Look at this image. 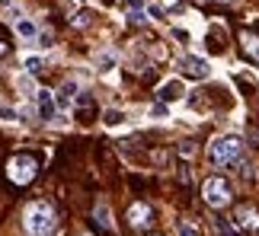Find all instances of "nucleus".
<instances>
[{
	"mask_svg": "<svg viewBox=\"0 0 259 236\" xmlns=\"http://www.w3.org/2000/svg\"><path fill=\"white\" fill-rule=\"evenodd\" d=\"M202 198L208 208H218V211H224L227 204L234 201V192H231V182L221 179V175H208V179L202 182Z\"/></svg>",
	"mask_w": 259,
	"mask_h": 236,
	"instance_id": "7ed1b4c3",
	"label": "nucleus"
},
{
	"mask_svg": "<svg viewBox=\"0 0 259 236\" xmlns=\"http://www.w3.org/2000/svg\"><path fill=\"white\" fill-rule=\"evenodd\" d=\"M240 48H243V54H246V57L259 61V38H256L253 32H243V35H240Z\"/></svg>",
	"mask_w": 259,
	"mask_h": 236,
	"instance_id": "9d476101",
	"label": "nucleus"
},
{
	"mask_svg": "<svg viewBox=\"0 0 259 236\" xmlns=\"http://www.w3.org/2000/svg\"><path fill=\"white\" fill-rule=\"evenodd\" d=\"M16 35H19V38H35L38 29H35L32 19H16Z\"/></svg>",
	"mask_w": 259,
	"mask_h": 236,
	"instance_id": "ddd939ff",
	"label": "nucleus"
},
{
	"mask_svg": "<svg viewBox=\"0 0 259 236\" xmlns=\"http://www.w3.org/2000/svg\"><path fill=\"white\" fill-rule=\"evenodd\" d=\"M183 93H186V86L183 80H166L160 90H157V96H160V102H179L183 99Z\"/></svg>",
	"mask_w": 259,
	"mask_h": 236,
	"instance_id": "0eeeda50",
	"label": "nucleus"
},
{
	"mask_svg": "<svg viewBox=\"0 0 259 236\" xmlns=\"http://www.w3.org/2000/svg\"><path fill=\"white\" fill-rule=\"evenodd\" d=\"M214 230H218V236H240V230L234 227L227 217H221V220H214Z\"/></svg>",
	"mask_w": 259,
	"mask_h": 236,
	"instance_id": "4468645a",
	"label": "nucleus"
},
{
	"mask_svg": "<svg viewBox=\"0 0 259 236\" xmlns=\"http://www.w3.org/2000/svg\"><path fill=\"white\" fill-rule=\"evenodd\" d=\"M151 217H154V211H151V204H144V201H135L132 208H128V223H132L135 230H147L151 227Z\"/></svg>",
	"mask_w": 259,
	"mask_h": 236,
	"instance_id": "423d86ee",
	"label": "nucleus"
},
{
	"mask_svg": "<svg viewBox=\"0 0 259 236\" xmlns=\"http://www.w3.org/2000/svg\"><path fill=\"white\" fill-rule=\"evenodd\" d=\"M74 96H77V83H74V80H67V83L61 86V93H58V99H55V105H64V109H67V102H71Z\"/></svg>",
	"mask_w": 259,
	"mask_h": 236,
	"instance_id": "f8f14e48",
	"label": "nucleus"
},
{
	"mask_svg": "<svg viewBox=\"0 0 259 236\" xmlns=\"http://www.w3.org/2000/svg\"><path fill=\"white\" fill-rule=\"evenodd\" d=\"M4 16L10 19V23H16V19H23V13H19V7H13V4H10V7H4Z\"/></svg>",
	"mask_w": 259,
	"mask_h": 236,
	"instance_id": "f3484780",
	"label": "nucleus"
},
{
	"mask_svg": "<svg viewBox=\"0 0 259 236\" xmlns=\"http://www.w3.org/2000/svg\"><path fill=\"white\" fill-rule=\"evenodd\" d=\"M183 71L189 74V77H208V61L205 57H195V54H189V57H183Z\"/></svg>",
	"mask_w": 259,
	"mask_h": 236,
	"instance_id": "6e6552de",
	"label": "nucleus"
},
{
	"mask_svg": "<svg viewBox=\"0 0 259 236\" xmlns=\"http://www.w3.org/2000/svg\"><path fill=\"white\" fill-rule=\"evenodd\" d=\"M240 153H243V141H240L237 134L214 137V141L208 144V160H211L214 166H227V163H234Z\"/></svg>",
	"mask_w": 259,
	"mask_h": 236,
	"instance_id": "f03ea898",
	"label": "nucleus"
},
{
	"mask_svg": "<svg viewBox=\"0 0 259 236\" xmlns=\"http://www.w3.org/2000/svg\"><path fill=\"white\" fill-rule=\"evenodd\" d=\"M35 172H38V160L29 153H16L7 160V179L13 185H29L35 179Z\"/></svg>",
	"mask_w": 259,
	"mask_h": 236,
	"instance_id": "20e7f679",
	"label": "nucleus"
},
{
	"mask_svg": "<svg viewBox=\"0 0 259 236\" xmlns=\"http://www.w3.org/2000/svg\"><path fill=\"white\" fill-rule=\"evenodd\" d=\"M23 227L29 236H48L55 230V208L48 201H32L23 214Z\"/></svg>",
	"mask_w": 259,
	"mask_h": 236,
	"instance_id": "f257e3e1",
	"label": "nucleus"
},
{
	"mask_svg": "<svg viewBox=\"0 0 259 236\" xmlns=\"http://www.w3.org/2000/svg\"><path fill=\"white\" fill-rule=\"evenodd\" d=\"M96 223L103 230H112V208L106 201H96Z\"/></svg>",
	"mask_w": 259,
	"mask_h": 236,
	"instance_id": "9b49d317",
	"label": "nucleus"
},
{
	"mask_svg": "<svg viewBox=\"0 0 259 236\" xmlns=\"http://www.w3.org/2000/svg\"><path fill=\"white\" fill-rule=\"evenodd\" d=\"M122 118H125V112L109 109V112H106V125H109V128H115V125H122Z\"/></svg>",
	"mask_w": 259,
	"mask_h": 236,
	"instance_id": "2eb2a0df",
	"label": "nucleus"
},
{
	"mask_svg": "<svg viewBox=\"0 0 259 236\" xmlns=\"http://www.w3.org/2000/svg\"><path fill=\"white\" fill-rule=\"evenodd\" d=\"M179 236H198V230H195V223H189V220H183V223H179Z\"/></svg>",
	"mask_w": 259,
	"mask_h": 236,
	"instance_id": "a211bd4d",
	"label": "nucleus"
},
{
	"mask_svg": "<svg viewBox=\"0 0 259 236\" xmlns=\"http://www.w3.org/2000/svg\"><path fill=\"white\" fill-rule=\"evenodd\" d=\"M35 102H38V115L42 118H55V93L52 90H35Z\"/></svg>",
	"mask_w": 259,
	"mask_h": 236,
	"instance_id": "1a4fd4ad",
	"label": "nucleus"
},
{
	"mask_svg": "<svg viewBox=\"0 0 259 236\" xmlns=\"http://www.w3.org/2000/svg\"><path fill=\"white\" fill-rule=\"evenodd\" d=\"M231 223H234L240 233H253V230H259V211L253 208V204H240V208L234 211Z\"/></svg>",
	"mask_w": 259,
	"mask_h": 236,
	"instance_id": "39448f33",
	"label": "nucleus"
},
{
	"mask_svg": "<svg viewBox=\"0 0 259 236\" xmlns=\"http://www.w3.org/2000/svg\"><path fill=\"white\" fill-rule=\"evenodd\" d=\"M74 23H77V26H87V23H90V13H80V16L74 19Z\"/></svg>",
	"mask_w": 259,
	"mask_h": 236,
	"instance_id": "6ab92c4d",
	"label": "nucleus"
},
{
	"mask_svg": "<svg viewBox=\"0 0 259 236\" xmlns=\"http://www.w3.org/2000/svg\"><path fill=\"white\" fill-rule=\"evenodd\" d=\"M38 71H42V57H26V74H38Z\"/></svg>",
	"mask_w": 259,
	"mask_h": 236,
	"instance_id": "dca6fc26",
	"label": "nucleus"
}]
</instances>
